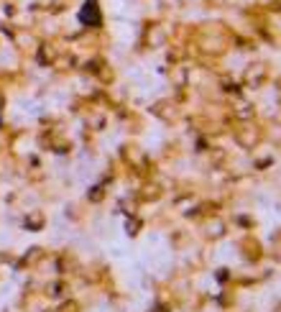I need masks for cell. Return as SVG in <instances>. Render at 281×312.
Wrapping results in <instances>:
<instances>
[]
</instances>
